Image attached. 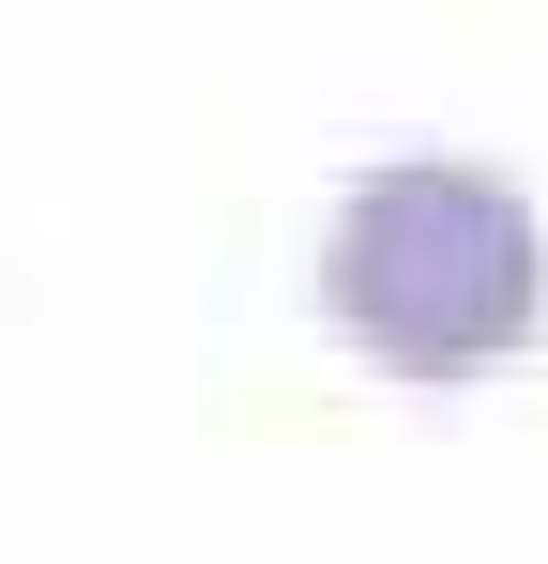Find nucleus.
<instances>
[{"mask_svg":"<svg viewBox=\"0 0 548 564\" xmlns=\"http://www.w3.org/2000/svg\"><path fill=\"white\" fill-rule=\"evenodd\" d=\"M320 321L381 381H487L548 336V214L503 169H365L320 229Z\"/></svg>","mask_w":548,"mask_h":564,"instance_id":"1","label":"nucleus"}]
</instances>
